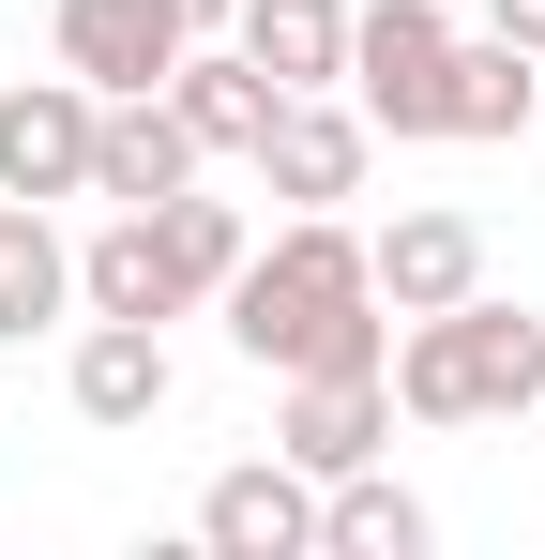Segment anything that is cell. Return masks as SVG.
<instances>
[{
  "label": "cell",
  "instance_id": "obj_12",
  "mask_svg": "<svg viewBox=\"0 0 545 560\" xmlns=\"http://www.w3.org/2000/svg\"><path fill=\"white\" fill-rule=\"evenodd\" d=\"M61 318H77V243H61V212H46V197H0V349L61 334Z\"/></svg>",
  "mask_w": 545,
  "mask_h": 560
},
{
  "label": "cell",
  "instance_id": "obj_10",
  "mask_svg": "<svg viewBox=\"0 0 545 560\" xmlns=\"http://www.w3.org/2000/svg\"><path fill=\"white\" fill-rule=\"evenodd\" d=\"M363 258H379V303L394 318H440L485 288V228L469 212H394V228H363Z\"/></svg>",
  "mask_w": 545,
  "mask_h": 560
},
{
  "label": "cell",
  "instance_id": "obj_3",
  "mask_svg": "<svg viewBox=\"0 0 545 560\" xmlns=\"http://www.w3.org/2000/svg\"><path fill=\"white\" fill-rule=\"evenodd\" d=\"M454 77V0H349V106L379 137H440Z\"/></svg>",
  "mask_w": 545,
  "mask_h": 560
},
{
  "label": "cell",
  "instance_id": "obj_4",
  "mask_svg": "<svg viewBox=\"0 0 545 560\" xmlns=\"http://www.w3.org/2000/svg\"><path fill=\"white\" fill-rule=\"evenodd\" d=\"M272 455L349 485V469L394 455V364H318V378H272Z\"/></svg>",
  "mask_w": 545,
  "mask_h": 560
},
{
  "label": "cell",
  "instance_id": "obj_20",
  "mask_svg": "<svg viewBox=\"0 0 545 560\" xmlns=\"http://www.w3.org/2000/svg\"><path fill=\"white\" fill-rule=\"evenodd\" d=\"M167 15H182V31H228V15H243V0H167Z\"/></svg>",
  "mask_w": 545,
  "mask_h": 560
},
{
  "label": "cell",
  "instance_id": "obj_18",
  "mask_svg": "<svg viewBox=\"0 0 545 560\" xmlns=\"http://www.w3.org/2000/svg\"><path fill=\"white\" fill-rule=\"evenodd\" d=\"M545 92L531 46H500V31H454V77H440V137H515Z\"/></svg>",
  "mask_w": 545,
  "mask_h": 560
},
{
  "label": "cell",
  "instance_id": "obj_15",
  "mask_svg": "<svg viewBox=\"0 0 545 560\" xmlns=\"http://www.w3.org/2000/svg\"><path fill=\"white\" fill-rule=\"evenodd\" d=\"M77 318H197L167 273V243H152V212H106L77 243Z\"/></svg>",
  "mask_w": 545,
  "mask_h": 560
},
{
  "label": "cell",
  "instance_id": "obj_19",
  "mask_svg": "<svg viewBox=\"0 0 545 560\" xmlns=\"http://www.w3.org/2000/svg\"><path fill=\"white\" fill-rule=\"evenodd\" d=\"M485 31H500V46H531V61H545V0H485Z\"/></svg>",
  "mask_w": 545,
  "mask_h": 560
},
{
  "label": "cell",
  "instance_id": "obj_11",
  "mask_svg": "<svg viewBox=\"0 0 545 560\" xmlns=\"http://www.w3.org/2000/svg\"><path fill=\"white\" fill-rule=\"evenodd\" d=\"M197 167H212V152L182 137L167 92H121V106H106V137H91V197H106V212H152V197H182Z\"/></svg>",
  "mask_w": 545,
  "mask_h": 560
},
{
  "label": "cell",
  "instance_id": "obj_13",
  "mask_svg": "<svg viewBox=\"0 0 545 560\" xmlns=\"http://www.w3.org/2000/svg\"><path fill=\"white\" fill-rule=\"evenodd\" d=\"M167 106H182V137H197V152H258L288 92H272L228 31H197V46H182V77H167Z\"/></svg>",
  "mask_w": 545,
  "mask_h": 560
},
{
  "label": "cell",
  "instance_id": "obj_6",
  "mask_svg": "<svg viewBox=\"0 0 545 560\" xmlns=\"http://www.w3.org/2000/svg\"><path fill=\"white\" fill-rule=\"evenodd\" d=\"M243 167H258V197H288V212H349L363 167H379V121H363L349 92H288Z\"/></svg>",
  "mask_w": 545,
  "mask_h": 560
},
{
  "label": "cell",
  "instance_id": "obj_1",
  "mask_svg": "<svg viewBox=\"0 0 545 560\" xmlns=\"http://www.w3.org/2000/svg\"><path fill=\"white\" fill-rule=\"evenodd\" d=\"M228 349L258 378H318V364H394V303H379V258H363L349 212H288L258 258L228 273Z\"/></svg>",
  "mask_w": 545,
  "mask_h": 560
},
{
  "label": "cell",
  "instance_id": "obj_8",
  "mask_svg": "<svg viewBox=\"0 0 545 560\" xmlns=\"http://www.w3.org/2000/svg\"><path fill=\"white\" fill-rule=\"evenodd\" d=\"M61 394H77V424H167V394H182V364H167V318H77V349H61Z\"/></svg>",
  "mask_w": 545,
  "mask_h": 560
},
{
  "label": "cell",
  "instance_id": "obj_14",
  "mask_svg": "<svg viewBox=\"0 0 545 560\" xmlns=\"http://www.w3.org/2000/svg\"><path fill=\"white\" fill-rule=\"evenodd\" d=\"M228 46L258 61L272 92H349V0H243Z\"/></svg>",
  "mask_w": 545,
  "mask_h": 560
},
{
  "label": "cell",
  "instance_id": "obj_2",
  "mask_svg": "<svg viewBox=\"0 0 545 560\" xmlns=\"http://www.w3.org/2000/svg\"><path fill=\"white\" fill-rule=\"evenodd\" d=\"M394 409H409V424H531L545 409V318L500 303V288L409 318V334H394Z\"/></svg>",
  "mask_w": 545,
  "mask_h": 560
},
{
  "label": "cell",
  "instance_id": "obj_9",
  "mask_svg": "<svg viewBox=\"0 0 545 560\" xmlns=\"http://www.w3.org/2000/svg\"><path fill=\"white\" fill-rule=\"evenodd\" d=\"M182 46H197V31H182L167 0H61V61H77L106 106H121V92H167Z\"/></svg>",
  "mask_w": 545,
  "mask_h": 560
},
{
  "label": "cell",
  "instance_id": "obj_5",
  "mask_svg": "<svg viewBox=\"0 0 545 560\" xmlns=\"http://www.w3.org/2000/svg\"><path fill=\"white\" fill-rule=\"evenodd\" d=\"M91 137H106V92L77 61L61 77H0V197H91Z\"/></svg>",
  "mask_w": 545,
  "mask_h": 560
},
{
  "label": "cell",
  "instance_id": "obj_16",
  "mask_svg": "<svg viewBox=\"0 0 545 560\" xmlns=\"http://www.w3.org/2000/svg\"><path fill=\"white\" fill-rule=\"evenodd\" d=\"M440 546V515L394 485V469H349V485H318V560H425Z\"/></svg>",
  "mask_w": 545,
  "mask_h": 560
},
{
  "label": "cell",
  "instance_id": "obj_7",
  "mask_svg": "<svg viewBox=\"0 0 545 560\" xmlns=\"http://www.w3.org/2000/svg\"><path fill=\"white\" fill-rule=\"evenodd\" d=\"M197 546L212 560H318V469L288 455H243L197 485Z\"/></svg>",
  "mask_w": 545,
  "mask_h": 560
},
{
  "label": "cell",
  "instance_id": "obj_17",
  "mask_svg": "<svg viewBox=\"0 0 545 560\" xmlns=\"http://www.w3.org/2000/svg\"><path fill=\"white\" fill-rule=\"evenodd\" d=\"M152 243H167V273H182V303H197V318H212V303H228V273H243V258H258V228H243V197H152Z\"/></svg>",
  "mask_w": 545,
  "mask_h": 560
},
{
  "label": "cell",
  "instance_id": "obj_21",
  "mask_svg": "<svg viewBox=\"0 0 545 560\" xmlns=\"http://www.w3.org/2000/svg\"><path fill=\"white\" fill-rule=\"evenodd\" d=\"M531 137H545V92H531Z\"/></svg>",
  "mask_w": 545,
  "mask_h": 560
}]
</instances>
